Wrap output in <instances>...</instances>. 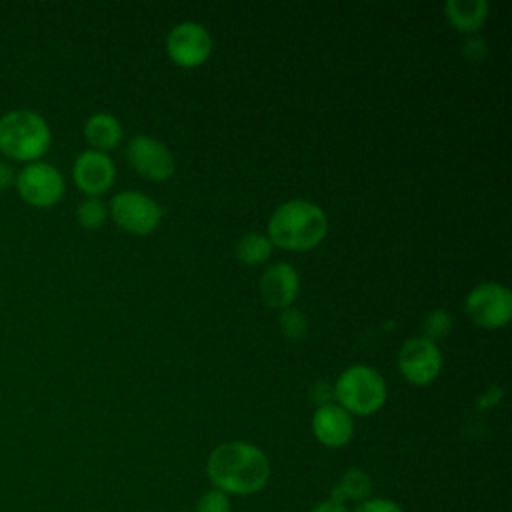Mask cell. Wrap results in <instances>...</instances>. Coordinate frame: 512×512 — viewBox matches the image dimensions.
Masks as SVG:
<instances>
[{
    "label": "cell",
    "instance_id": "6da1fadb",
    "mask_svg": "<svg viewBox=\"0 0 512 512\" xmlns=\"http://www.w3.org/2000/svg\"><path fill=\"white\" fill-rule=\"evenodd\" d=\"M206 474L216 490L228 496H250L268 484L270 460L258 446L232 440L218 444L210 452Z\"/></svg>",
    "mask_w": 512,
    "mask_h": 512
},
{
    "label": "cell",
    "instance_id": "7a4b0ae2",
    "mask_svg": "<svg viewBox=\"0 0 512 512\" xmlns=\"http://www.w3.org/2000/svg\"><path fill=\"white\" fill-rule=\"evenodd\" d=\"M328 218L320 206L308 200L280 204L268 220V240L288 250H308L324 240Z\"/></svg>",
    "mask_w": 512,
    "mask_h": 512
},
{
    "label": "cell",
    "instance_id": "3957f363",
    "mask_svg": "<svg viewBox=\"0 0 512 512\" xmlns=\"http://www.w3.org/2000/svg\"><path fill=\"white\" fill-rule=\"evenodd\" d=\"M52 142V132L42 114L30 108H14L0 116V152L18 162L40 160Z\"/></svg>",
    "mask_w": 512,
    "mask_h": 512
},
{
    "label": "cell",
    "instance_id": "277c9868",
    "mask_svg": "<svg viewBox=\"0 0 512 512\" xmlns=\"http://www.w3.org/2000/svg\"><path fill=\"white\" fill-rule=\"evenodd\" d=\"M388 390L382 374L370 366L356 364L346 368L334 386V398L348 414L368 416L386 402Z\"/></svg>",
    "mask_w": 512,
    "mask_h": 512
},
{
    "label": "cell",
    "instance_id": "5b68a950",
    "mask_svg": "<svg viewBox=\"0 0 512 512\" xmlns=\"http://www.w3.org/2000/svg\"><path fill=\"white\" fill-rule=\"evenodd\" d=\"M18 196L34 208H50L64 194V178L60 170L48 162L36 160L24 164L14 178Z\"/></svg>",
    "mask_w": 512,
    "mask_h": 512
},
{
    "label": "cell",
    "instance_id": "8992f818",
    "mask_svg": "<svg viewBox=\"0 0 512 512\" xmlns=\"http://www.w3.org/2000/svg\"><path fill=\"white\" fill-rule=\"evenodd\" d=\"M114 222L132 234H150L160 224L162 206L138 190H122L110 202Z\"/></svg>",
    "mask_w": 512,
    "mask_h": 512
},
{
    "label": "cell",
    "instance_id": "52a82bcc",
    "mask_svg": "<svg viewBox=\"0 0 512 512\" xmlns=\"http://www.w3.org/2000/svg\"><path fill=\"white\" fill-rule=\"evenodd\" d=\"M464 306L474 324L502 328L512 316V294L504 284L484 282L470 290Z\"/></svg>",
    "mask_w": 512,
    "mask_h": 512
},
{
    "label": "cell",
    "instance_id": "ba28073f",
    "mask_svg": "<svg viewBox=\"0 0 512 512\" xmlns=\"http://www.w3.org/2000/svg\"><path fill=\"white\" fill-rule=\"evenodd\" d=\"M398 368L408 382L426 386L440 374L442 354L436 342L424 336H414L402 344L398 352Z\"/></svg>",
    "mask_w": 512,
    "mask_h": 512
},
{
    "label": "cell",
    "instance_id": "9c48e42d",
    "mask_svg": "<svg viewBox=\"0 0 512 512\" xmlns=\"http://www.w3.org/2000/svg\"><path fill=\"white\" fill-rule=\"evenodd\" d=\"M166 50L172 62L182 68L200 66L212 52V38L198 22H182L174 26L166 38Z\"/></svg>",
    "mask_w": 512,
    "mask_h": 512
},
{
    "label": "cell",
    "instance_id": "30bf717a",
    "mask_svg": "<svg viewBox=\"0 0 512 512\" xmlns=\"http://www.w3.org/2000/svg\"><path fill=\"white\" fill-rule=\"evenodd\" d=\"M126 158L136 172L158 182L168 180L176 168L172 152L160 140L146 134H138L128 142Z\"/></svg>",
    "mask_w": 512,
    "mask_h": 512
},
{
    "label": "cell",
    "instance_id": "8fae6325",
    "mask_svg": "<svg viewBox=\"0 0 512 512\" xmlns=\"http://www.w3.org/2000/svg\"><path fill=\"white\" fill-rule=\"evenodd\" d=\"M116 176L114 162L98 150H86L78 154L72 166V178L76 186L86 194L98 198V194H104Z\"/></svg>",
    "mask_w": 512,
    "mask_h": 512
},
{
    "label": "cell",
    "instance_id": "7c38bea8",
    "mask_svg": "<svg viewBox=\"0 0 512 512\" xmlns=\"http://www.w3.org/2000/svg\"><path fill=\"white\" fill-rule=\"evenodd\" d=\"M260 296L272 308H290L300 290V276L288 262L272 264L260 276Z\"/></svg>",
    "mask_w": 512,
    "mask_h": 512
},
{
    "label": "cell",
    "instance_id": "4fadbf2b",
    "mask_svg": "<svg viewBox=\"0 0 512 512\" xmlns=\"http://www.w3.org/2000/svg\"><path fill=\"white\" fill-rule=\"evenodd\" d=\"M312 432L316 440L328 448L346 446L354 436L352 416L338 404L318 406L312 416Z\"/></svg>",
    "mask_w": 512,
    "mask_h": 512
},
{
    "label": "cell",
    "instance_id": "5bb4252c",
    "mask_svg": "<svg viewBox=\"0 0 512 512\" xmlns=\"http://www.w3.org/2000/svg\"><path fill=\"white\" fill-rule=\"evenodd\" d=\"M122 134V124L108 112H96L84 124V136L88 144L104 154L106 150H112L120 144Z\"/></svg>",
    "mask_w": 512,
    "mask_h": 512
},
{
    "label": "cell",
    "instance_id": "9a60e30c",
    "mask_svg": "<svg viewBox=\"0 0 512 512\" xmlns=\"http://www.w3.org/2000/svg\"><path fill=\"white\" fill-rule=\"evenodd\" d=\"M488 8L486 0H448L444 4L446 18L462 32L478 30L486 22Z\"/></svg>",
    "mask_w": 512,
    "mask_h": 512
},
{
    "label": "cell",
    "instance_id": "2e32d148",
    "mask_svg": "<svg viewBox=\"0 0 512 512\" xmlns=\"http://www.w3.org/2000/svg\"><path fill=\"white\" fill-rule=\"evenodd\" d=\"M372 492V478L362 468H348L332 486L330 498L336 502H364Z\"/></svg>",
    "mask_w": 512,
    "mask_h": 512
},
{
    "label": "cell",
    "instance_id": "e0dca14e",
    "mask_svg": "<svg viewBox=\"0 0 512 512\" xmlns=\"http://www.w3.org/2000/svg\"><path fill=\"white\" fill-rule=\"evenodd\" d=\"M270 252H272V242L268 240V236L256 234V232L244 234L236 244L238 260H242L244 264H250V266L268 260Z\"/></svg>",
    "mask_w": 512,
    "mask_h": 512
},
{
    "label": "cell",
    "instance_id": "ac0fdd59",
    "mask_svg": "<svg viewBox=\"0 0 512 512\" xmlns=\"http://www.w3.org/2000/svg\"><path fill=\"white\" fill-rule=\"evenodd\" d=\"M76 218L82 228L86 230H96L104 224L106 220V206L100 198L86 196L78 206H76Z\"/></svg>",
    "mask_w": 512,
    "mask_h": 512
},
{
    "label": "cell",
    "instance_id": "d6986e66",
    "mask_svg": "<svg viewBox=\"0 0 512 512\" xmlns=\"http://www.w3.org/2000/svg\"><path fill=\"white\" fill-rule=\"evenodd\" d=\"M278 320L280 330L288 340H302L308 334V318L296 308H284Z\"/></svg>",
    "mask_w": 512,
    "mask_h": 512
},
{
    "label": "cell",
    "instance_id": "ffe728a7",
    "mask_svg": "<svg viewBox=\"0 0 512 512\" xmlns=\"http://www.w3.org/2000/svg\"><path fill=\"white\" fill-rule=\"evenodd\" d=\"M450 328H452V316L442 308L428 312L424 318V338L432 342L436 338H442L446 332H450Z\"/></svg>",
    "mask_w": 512,
    "mask_h": 512
},
{
    "label": "cell",
    "instance_id": "44dd1931",
    "mask_svg": "<svg viewBox=\"0 0 512 512\" xmlns=\"http://www.w3.org/2000/svg\"><path fill=\"white\" fill-rule=\"evenodd\" d=\"M194 512H230V498L228 494L212 488L198 498Z\"/></svg>",
    "mask_w": 512,
    "mask_h": 512
},
{
    "label": "cell",
    "instance_id": "7402d4cb",
    "mask_svg": "<svg viewBox=\"0 0 512 512\" xmlns=\"http://www.w3.org/2000/svg\"><path fill=\"white\" fill-rule=\"evenodd\" d=\"M354 512H404L398 502L390 498H366L356 506Z\"/></svg>",
    "mask_w": 512,
    "mask_h": 512
},
{
    "label": "cell",
    "instance_id": "603a6c76",
    "mask_svg": "<svg viewBox=\"0 0 512 512\" xmlns=\"http://www.w3.org/2000/svg\"><path fill=\"white\" fill-rule=\"evenodd\" d=\"M310 400L316 404V408L324 406V404H332V400H334V386H330L328 382L312 384Z\"/></svg>",
    "mask_w": 512,
    "mask_h": 512
},
{
    "label": "cell",
    "instance_id": "cb8c5ba5",
    "mask_svg": "<svg viewBox=\"0 0 512 512\" xmlns=\"http://www.w3.org/2000/svg\"><path fill=\"white\" fill-rule=\"evenodd\" d=\"M462 52H464V56H466L468 60L476 62V60H482V58H484V54H486V44H484L482 38L472 36V38H468L466 44L462 46Z\"/></svg>",
    "mask_w": 512,
    "mask_h": 512
},
{
    "label": "cell",
    "instance_id": "d4e9b609",
    "mask_svg": "<svg viewBox=\"0 0 512 512\" xmlns=\"http://www.w3.org/2000/svg\"><path fill=\"white\" fill-rule=\"evenodd\" d=\"M310 512H348V506L342 502H336L332 498H326L320 504H316Z\"/></svg>",
    "mask_w": 512,
    "mask_h": 512
},
{
    "label": "cell",
    "instance_id": "484cf974",
    "mask_svg": "<svg viewBox=\"0 0 512 512\" xmlns=\"http://www.w3.org/2000/svg\"><path fill=\"white\" fill-rule=\"evenodd\" d=\"M14 178H16V174H14L12 166L8 162L0 160V190H6L14 182Z\"/></svg>",
    "mask_w": 512,
    "mask_h": 512
}]
</instances>
